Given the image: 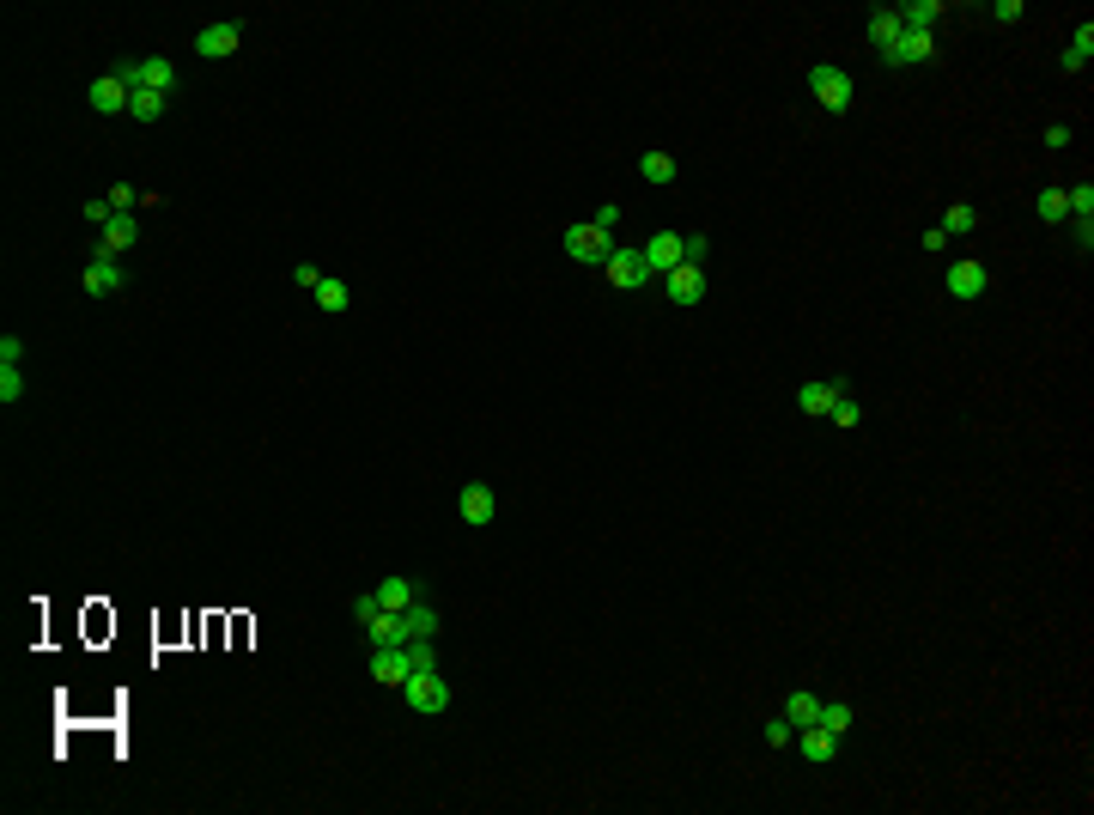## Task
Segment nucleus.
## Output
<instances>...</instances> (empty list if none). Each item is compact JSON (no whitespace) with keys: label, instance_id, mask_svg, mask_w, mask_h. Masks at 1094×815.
I'll use <instances>...</instances> for the list:
<instances>
[{"label":"nucleus","instance_id":"23","mask_svg":"<svg viewBox=\"0 0 1094 815\" xmlns=\"http://www.w3.org/2000/svg\"><path fill=\"white\" fill-rule=\"evenodd\" d=\"M785 718H791L797 730L821 724V694H815V688H791V700H785Z\"/></svg>","mask_w":1094,"mask_h":815},{"label":"nucleus","instance_id":"10","mask_svg":"<svg viewBox=\"0 0 1094 815\" xmlns=\"http://www.w3.org/2000/svg\"><path fill=\"white\" fill-rule=\"evenodd\" d=\"M134 244H140V219H134V213H116L110 226L98 232V250H92V256H116V262H122Z\"/></svg>","mask_w":1094,"mask_h":815},{"label":"nucleus","instance_id":"20","mask_svg":"<svg viewBox=\"0 0 1094 815\" xmlns=\"http://www.w3.org/2000/svg\"><path fill=\"white\" fill-rule=\"evenodd\" d=\"M864 31H870V43L888 55V49L900 43V31H906V25H900V7H870V25H864Z\"/></svg>","mask_w":1094,"mask_h":815},{"label":"nucleus","instance_id":"43","mask_svg":"<svg viewBox=\"0 0 1094 815\" xmlns=\"http://www.w3.org/2000/svg\"><path fill=\"white\" fill-rule=\"evenodd\" d=\"M1070 140H1076V134H1070V128H1064V122H1052V128H1046V146H1052V153H1064V146H1070Z\"/></svg>","mask_w":1094,"mask_h":815},{"label":"nucleus","instance_id":"33","mask_svg":"<svg viewBox=\"0 0 1094 815\" xmlns=\"http://www.w3.org/2000/svg\"><path fill=\"white\" fill-rule=\"evenodd\" d=\"M766 743H772V749H791V743H797V724H791L785 712H778V718L766 724Z\"/></svg>","mask_w":1094,"mask_h":815},{"label":"nucleus","instance_id":"36","mask_svg":"<svg viewBox=\"0 0 1094 815\" xmlns=\"http://www.w3.org/2000/svg\"><path fill=\"white\" fill-rule=\"evenodd\" d=\"M140 201H146V195H140V189H128V183H116V189H110V207H116V213H134Z\"/></svg>","mask_w":1094,"mask_h":815},{"label":"nucleus","instance_id":"16","mask_svg":"<svg viewBox=\"0 0 1094 815\" xmlns=\"http://www.w3.org/2000/svg\"><path fill=\"white\" fill-rule=\"evenodd\" d=\"M359 633H365V645H371V651H389V645H408V621H402V615H389V609H377V621H365Z\"/></svg>","mask_w":1094,"mask_h":815},{"label":"nucleus","instance_id":"19","mask_svg":"<svg viewBox=\"0 0 1094 815\" xmlns=\"http://www.w3.org/2000/svg\"><path fill=\"white\" fill-rule=\"evenodd\" d=\"M1094 61V19H1082L1076 31H1070V43H1064V55H1058V67L1064 73H1082Z\"/></svg>","mask_w":1094,"mask_h":815},{"label":"nucleus","instance_id":"17","mask_svg":"<svg viewBox=\"0 0 1094 815\" xmlns=\"http://www.w3.org/2000/svg\"><path fill=\"white\" fill-rule=\"evenodd\" d=\"M122 280H128V268H122L116 256H92V262H86V292H92V299H104V292H122Z\"/></svg>","mask_w":1094,"mask_h":815},{"label":"nucleus","instance_id":"39","mask_svg":"<svg viewBox=\"0 0 1094 815\" xmlns=\"http://www.w3.org/2000/svg\"><path fill=\"white\" fill-rule=\"evenodd\" d=\"M1022 13H1028L1022 0H997V7H991V25H1015V19H1022Z\"/></svg>","mask_w":1094,"mask_h":815},{"label":"nucleus","instance_id":"7","mask_svg":"<svg viewBox=\"0 0 1094 815\" xmlns=\"http://www.w3.org/2000/svg\"><path fill=\"white\" fill-rule=\"evenodd\" d=\"M639 256H645V268H651V280H663V274H669V268H681V262H687V244H681V232H651V238H645V250H639Z\"/></svg>","mask_w":1094,"mask_h":815},{"label":"nucleus","instance_id":"35","mask_svg":"<svg viewBox=\"0 0 1094 815\" xmlns=\"http://www.w3.org/2000/svg\"><path fill=\"white\" fill-rule=\"evenodd\" d=\"M292 286H298V292H317V286H323V268H317V262H298V268H292Z\"/></svg>","mask_w":1094,"mask_h":815},{"label":"nucleus","instance_id":"32","mask_svg":"<svg viewBox=\"0 0 1094 815\" xmlns=\"http://www.w3.org/2000/svg\"><path fill=\"white\" fill-rule=\"evenodd\" d=\"M1040 219H1046V226H1064V219H1070L1064 213V189H1040Z\"/></svg>","mask_w":1094,"mask_h":815},{"label":"nucleus","instance_id":"14","mask_svg":"<svg viewBox=\"0 0 1094 815\" xmlns=\"http://www.w3.org/2000/svg\"><path fill=\"white\" fill-rule=\"evenodd\" d=\"M839 743H845V736H833V730H827V724H809V730H797V743H791V749H797V755H803V761H815V767H827V761H833V755H839Z\"/></svg>","mask_w":1094,"mask_h":815},{"label":"nucleus","instance_id":"40","mask_svg":"<svg viewBox=\"0 0 1094 815\" xmlns=\"http://www.w3.org/2000/svg\"><path fill=\"white\" fill-rule=\"evenodd\" d=\"M681 244H687V262H706V250H712L706 232H681Z\"/></svg>","mask_w":1094,"mask_h":815},{"label":"nucleus","instance_id":"2","mask_svg":"<svg viewBox=\"0 0 1094 815\" xmlns=\"http://www.w3.org/2000/svg\"><path fill=\"white\" fill-rule=\"evenodd\" d=\"M560 250H566L572 262H584V268H602L620 244H614V232L596 226V219H584V226H566V232H560Z\"/></svg>","mask_w":1094,"mask_h":815},{"label":"nucleus","instance_id":"11","mask_svg":"<svg viewBox=\"0 0 1094 815\" xmlns=\"http://www.w3.org/2000/svg\"><path fill=\"white\" fill-rule=\"evenodd\" d=\"M128 98H134V92L116 80V73H98V80L86 86V104H92L98 116H128Z\"/></svg>","mask_w":1094,"mask_h":815},{"label":"nucleus","instance_id":"12","mask_svg":"<svg viewBox=\"0 0 1094 815\" xmlns=\"http://www.w3.org/2000/svg\"><path fill=\"white\" fill-rule=\"evenodd\" d=\"M408 676H414V657H408V645L371 651V682H383V688H402Z\"/></svg>","mask_w":1094,"mask_h":815},{"label":"nucleus","instance_id":"42","mask_svg":"<svg viewBox=\"0 0 1094 815\" xmlns=\"http://www.w3.org/2000/svg\"><path fill=\"white\" fill-rule=\"evenodd\" d=\"M949 244H955V238H949V232H943V226H930V232H924V250H930V256H943V250H949Z\"/></svg>","mask_w":1094,"mask_h":815},{"label":"nucleus","instance_id":"4","mask_svg":"<svg viewBox=\"0 0 1094 815\" xmlns=\"http://www.w3.org/2000/svg\"><path fill=\"white\" fill-rule=\"evenodd\" d=\"M706 292H712V280H706V268H699V262H681V268H669V274H663V299H669L675 311L706 305Z\"/></svg>","mask_w":1094,"mask_h":815},{"label":"nucleus","instance_id":"34","mask_svg":"<svg viewBox=\"0 0 1094 815\" xmlns=\"http://www.w3.org/2000/svg\"><path fill=\"white\" fill-rule=\"evenodd\" d=\"M80 213H86V219H92V226H98V232H104V226H110V219H116V207H110V195H92V201H86V207H80Z\"/></svg>","mask_w":1094,"mask_h":815},{"label":"nucleus","instance_id":"37","mask_svg":"<svg viewBox=\"0 0 1094 815\" xmlns=\"http://www.w3.org/2000/svg\"><path fill=\"white\" fill-rule=\"evenodd\" d=\"M1064 226H1070V238H1076V250H1082V256H1088V250H1094V219H1064Z\"/></svg>","mask_w":1094,"mask_h":815},{"label":"nucleus","instance_id":"3","mask_svg":"<svg viewBox=\"0 0 1094 815\" xmlns=\"http://www.w3.org/2000/svg\"><path fill=\"white\" fill-rule=\"evenodd\" d=\"M809 92H815V104H821V110H833V116H845V110L857 104V80H851L845 67H833V61L809 67Z\"/></svg>","mask_w":1094,"mask_h":815},{"label":"nucleus","instance_id":"24","mask_svg":"<svg viewBox=\"0 0 1094 815\" xmlns=\"http://www.w3.org/2000/svg\"><path fill=\"white\" fill-rule=\"evenodd\" d=\"M943 13H949L943 0H906V7H900V25H906V31H936V19H943Z\"/></svg>","mask_w":1094,"mask_h":815},{"label":"nucleus","instance_id":"22","mask_svg":"<svg viewBox=\"0 0 1094 815\" xmlns=\"http://www.w3.org/2000/svg\"><path fill=\"white\" fill-rule=\"evenodd\" d=\"M402 621H408V645H414V639H438V627H444V615H438L426 597H420L414 609H402Z\"/></svg>","mask_w":1094,"mask_h":815},{"label":"nucleus","instance_id":"44","mask_svg":"<svg viewBox=\"0 0 1094 815\" xmlns=\"http://www.w3.org/2000/svg\"><path fill=\"white\" fill-rule=\"evenodd\" d=\"M596 226H602V232H614V226H620V207H614V201H608V207H596Z\"/></svg>","mask_w":1094,"mask_h":815},{"label":"nucleus","instance_id":"9","mask_svg":"<svg viewBox=\"0 0 1094 815\" xmlns=\"http://www.w3.org/2000/svg\"><path fill=\"white\" fill-rule=\"evenodd\" d=\"M602 274H608V286H620V292H639V286L651 280V268H645L639 250H614V256L602 262Z\"/></svg>","mask_w":1094,"mask_h":815},{"label":"nucleus","instance_id":"26","mask_svg":"<svg viewBox=\"0 0 1094 815\" xmlns=\"http://www.w3.org/2000/svg\"><path fill=\"white\" fill-rule=\"evenodd\" d=\"M943 232H949V238H967V232H979V207H973V201H955V207L943 213Z\"/></svg>","mask_w":1094,"mask_h":815},{"label":"nucleus","instance_id":"38","mask_svg":"<svg viewBox=\"0 0 1094 815\" xmlns=\"http://www.w3.org/2000/svg\"><path fill=\"white\" fill-rule=\"evenodd\" d=\"M377 609H383V603H377V590H365V597H353V621H359V627H365V621H377Z\"/></svg>","mask_w":1094,"mask_h":815},{"label":"nucleus","instance_id":"5","mask_svg":"<svg viewBox=\"0 0 1094 815\" xmlns=\"http://www.w3.org/2000/svg\"><path fill=\"white\" fill-rule=\"evenodd\" d=\"M238 43H244V19H213V25L195 31V55L201 61H231Z\"/></svg>","mask_w":1094,"mask_h":815},{"label":"nucleus","instance_id":"18","mask_svg":"<svg viewBox=\"0 0 1094 815\" xmlns=\"http://www.w3.org/2000/svg\"><path fill=\"white\" fill-rule=\"evenodd\" d=\"M839 390H845V384H833V378H809V384L797 390V408H803L809 420H827V408L839 402Z\"/></svg>","mask_w":1094,"mask_h":815},{"label":"nucleus","instance_id":"27","mask_svg":"<svg viewBox=\"0 0 1094 815\" xmlns=\"http://www.w3.org/2000/svg\"><path fill=\"white\" fill-rule=\"evenodd\" d=\"M821 724H827L833 736H845V730L857 724V706H851V700H821Z\"/></svg>","mask_w":1094,"mask_h":815},{"label":"nucleus","instance_id":"1","mask_svg":"<svg viewBox=\"0 0 1094 815\" xmlns=\"http://www.w3.org/2000/svg\"><path fill=\"white\" fill-rule=\"evenodd\" d=\"M396 694H402V706L420 712V718H444V712H450V676H444V670H414Z\"/></svg>","mask_w":1094,"mask_h":815},{"label":"nucleus","instance_id":"8","mask_svg":"<svg viewBox=\"0 0 1094 815\" xmlns=\"http://www.w3.org/2000/svg\"><path fill=\"white\" fill-rule=\"evenodd\" d=\"M949 299L955 305H973V299H985V286H991V274H985V262H949Z\"/></svg>","mask_w":1094,"mask_h":815},{"label":"nucleus","instance_id":"41","mask_svg":"<svg viewBox=\"0 0 1094 815\" xmlns=\"http://www.w3.org/2000/svg\"><path fill=\"white\" fill-rule=\"evenodd\" d=\"M25 359V341L19 335H0V365H19Z\"/></svg>","mask_w":1094,"mask_h":815},{"label":"nucleus","instance_id":"25","mask_svg":"<svg viewBox=\"0 0 1094 815\" xmlns=\"http://www.w3.org/2000/svg\"><path fill=\"white\" fill-rule=\"evenodd\" d=\"M128 116H134V122H159V116H171V92H146V86H140V92L128 98Z\"/></svg>","mask_w":1094,"mask_h":815},{"label":"nucleus","instance_id":"31","mask_svg":"<svg viewBox=\"0 0 1094 815\" xmlns=\"http://www.w3.org/2000/svg\"><path fill=\"white\" fill-rule=\"evenodd\" d=\"M408 657H414V670H444L438 639H414V645H408Z\"/></svg>","mask_w":1094,"mask_h":815},{"label":"nucleus","instance_id":"28","mask_svg":"<svg viewBox=\"0 0 1094 815\" xmlns=\"http://www.w3.org/2000/svg\"><path fill=\"white\" fill-rule=\"evenodd\" d=\"M25 402V372L19 365H0V408H19Z\"/></svg>","mask_w":1094,"mask_h":815},{"label":"nucleus","instance_id":"30","mask_svg":"<svg viewBox=\"0 0 1094 815\" xmlns=\"http://www.w3.org/2000/svg\"><path fill=\"white\" fill-rule=\"evenodd\" d=\"M827 420H833V426H845V432H851V426H857V420H864V408H857V396H851V390H839V402H833V408H827Z\"/></svg>","mask_w":1094,"mask_h":815},{"label":"nucleus","instance_id":"15","mask_svg":"<svg viewBox=\"0 0 1094 815\" xmlns=\"http://www.w3.org/2000/svg\"><path fill=\"white\" fill-rule=\"evenodd\" d=\"M936 55V31H900V43L888 49V67H924Z\"/></svg>","mask_w":1094,"mask_h":815},{"label":"nucleus","instance_id":"29","mask_svg":"<svg viewBox=\"0 0 1094 815\" xmlns=\"http://www.w3.org/2000/svg\"><path fill=\"white\" fill-rule=\"evenodd\" d=\"M347 299H353V292H347V280L323 274V286H317V305H323V311H347Z\"/></svg>","mask_w":1094,"mask_h":815},{"label":"nucleus","instance_id":"6","mask_svg":"<svg viewBox=\"0 0 1094 815\" xmlns=\"http://www.w3.org/2000/svg\"><path fill=\"white\" fill-rule=\"evenodd\" d=\"M456 511H462V524H468V530H487L493 517H499V493H493L487 481H468V487L456 493Z\"/></svg>","mask_w":1094,"mask_h":815},{"label":"nucleus","instance_id":"21","mask_svg":"<svg viewBox=\"0 0 1094 815\" xmlns=\"http://www.w3.org/2000/svg\"><path fill=\"white\" fill-rule=\"evenodd\" d=\"M639 177H645L651 189H669V183H675V153H663V146H645Z\"/></svg>","mask_w":1094,"mask_h":815},{"label":"nucleus","instance_id":"13","mask_svg":"<svg viewBox=\"0 0 1094 815\" xmlns=\"http://www.w3.org/2000/svg\"><path fill=\"white\" fill-rule=\"evenodd\" d=\"M420 597H426V578H402V572H396V578H383V584H377V603H383L389 615H402V609H414Z\"/></svg>","mask_w":1094,"mask_h":815}]
</instances>
